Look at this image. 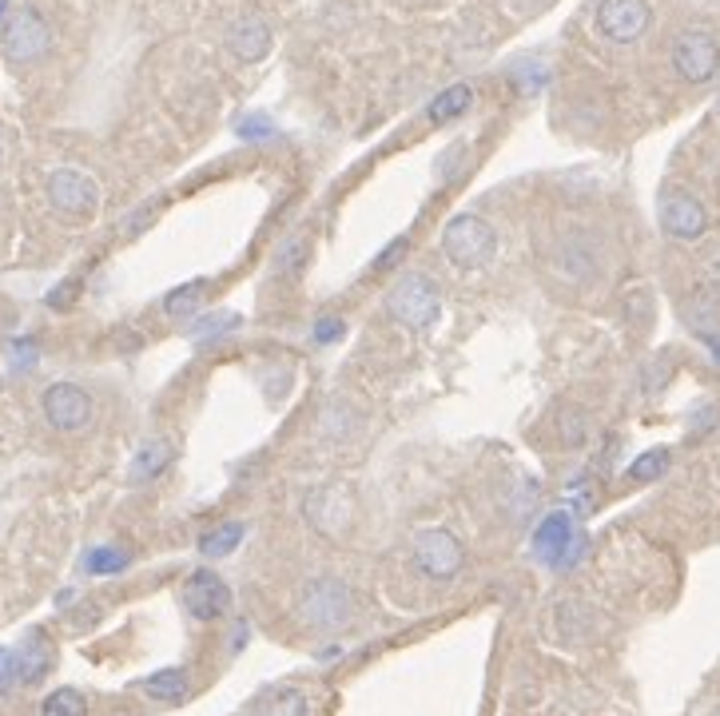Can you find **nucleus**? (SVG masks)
<instances>
[{
	"label": "nucleus",
	"mask_w": 720,
	"mask_h": 716,
	"mask_svg": "<svg viewBox=\"0 0 720 716\" xmlns=\"http://www.w3.org/2000/svg\"><path fill=\"white\" fill-rule=\"evenodd\" d=\"M585 621H590V609H585L582 601H562V609H557V625H562L565 637L585 632Z\"/></svg>",
	"instance_id": "obj_30"
},
{
	"label": "nucleus",
	"mask_w": 720,
	"mask_h": 716,
	"mask_svg": "<svg viewBox=\"0 0 720 716\" xmlns=\"http://www.w3.org/2000/svg\"><path fill=\"white\" fill-rule=\"evenodd\" d=\"M184 609L195 621H215V617H223L232 609V589L212 569H195L184 581Z\"/></svg>",
	"instance_id": "obj_13"
},
{
	"label": "nucleus",
	"mask_w": 720,
	"mask_h": 716,
	"mask_svg": "<svg viewBox=\"0 0 720 716\" xmlns=\"http://www.w3.org/2000/svg\"><path fill=\"white\" fill-rule=\"evenodd\" d=\"M52 645H48V637L40 629H32L25 637V645L17 649V677L20 685H40V680L48 677V669H52Z\"/></svg>",
	"instance_id": "obj_16"
},
{
	"label": "nucleus",
	"mask_w": 720,
	"mask_h": 716,
	"mask_svg": "<svg viewBox=\"0 0 720 716\" xmlns=\"http://www.w3.org/2000/svg\"><path fill=\"white\" fill-rule=\"evenodd\" d=\"M669 462H673V454H669L665 447L645 450V454H641L638 462L629 465V478H633V482H656V478H661V474L669 470Z\"/></svg>",
	"instance_id": "obj_26"
},
{
	"label": "nucleus",
	"mask_w": 720,
	"mask_h": 716,
	"mask_svg": "<svg viewBox=\"0 0 720 716\" xmlns=\"http://www.w3.org/2000/svg\"><path fill=\"white\" fill-rule=\"evenodd\" d=\"M240 541H243V526L240 521H227V526H220V530H212V533L200 538V553H207V558H223V553H232Z\"/></svg>",
	"instance_id": "obj_24"
},
{
	"label": "nucleus",
	"mask_w": 720,
	"mask_h": 716,
	"mask_svg": "<svg viewBox=\"0 0 720 716\" xmlns=\"http://www.w3.org/2000/svg\"><path fill=\"white\" fill-rule=\"evenodd\" d=\"M45 419L60 434H76L93 422V399L76 382H52L45 391Z\"/></svg>",
	"instance_id": "obj_11"
},
{
	"label": "nucleus",
	"mask_w": 720,
	"mask_h": 716,
	"mask_svg": "<svg viewBox=\"0 0 720 716\" xmlns=\"http://www.w3.org/2000/svg\"><path fill=\"white\" fill-rule=\"evenodd\" d=\"M303 259H307V239H291L279 247L275 255V267H271V275L275 279H291V275H299L303 271Z\"/></svg>",
	"instance_id": "obj_27"
},
{
	"label": "nucleus",
	"mask_w": 720,
	"mask_h": 716,
	"mask_svg": "<svg viewBox=\"0 0 720 716\" xmlns=\"http://www.w3.org/2000/svg\"><path fill=\"white\" fill-rule=\"evenodd\" d=\"M299 617L311 629H323V632L351 625L354 597L347 589V581H339V577H314V581H307L303 594H299Z\"/></svg>",
	"instance_id": "obj_2"
},
{
	"label": "nucleus",
	"mask_w": 720,
	"mask_h": 716,
	"mask_svg": "<svg viewBox=\"0 0 720 716\" xmlns=\"http://www.w3.org/2000/svg\"><path fill=\"white\" fill-rule=\"evenodd\" d=\"M251 716H311V697L303 688H271Z\"/></svg>",
	"instance_id": "obj_19"
},
{
	"label": "nucleus",
	"mask_w": 720,
	"mask_h": 716,
	"mask_svg": "<svg viewBox=\"0 0 720 716\" xmlns=\"http://www.w3.org/2000/svg\"><path fill=\"white\" fill-rule=\"evenodd\" d=\"M227 48H232V57L243 60V65H259V60L271 52V29L267 20L259 17H240L227 29Z\"/></svg>",
	"instance_id": "obj_15"
},
{
	"label": "nucleus",
	"mask_w": 720,
	"mask_h": 716,
	"mask_svg": "<svg viewBox=\"0 0 720 716\" xmlns=\"http://www.w3.org/2000/svg\"><path fill=\"white\" fill-rule=\"evenodd\" d=\"M549 267H554L557 275H562V279H570V283L593 279V275H597V267H601L597 239L573 227V232L562 235V243L554 247V263H549Z\"/></svg>",
	"instance_id": "obj_14"
},
{
	"label": "nucleus",
	"mask_w": 720,
	"mask_h": 716,
	"mask_svg": "<svg viewBox=\"0 0 720 716\" xmlns=\"http://www.w3.org/2000/svg\"><path fill=\"white\" fill-rule=\"evenodd\" d=\"M0 52L12 68H28L45 60L52 52V24L45 20V12L32 9V4L12 9L4 29H0Z\"/></svg>",
	"instance_id": "obj_1"
},
{
	"label": "nucleus",
	"mask_w": 720,
	"mask_h": 716,
	"mask_svg": "<svg viewBox=\"0 0 720 716\" xmlns=\"http://www.w3.org/2000/svg\"><path fill=\"white\" fill-rule=\"evenodd\" d=\"M415 561L426 577L435 581H450L463 569V541L450 530H422L415 538Z\"/></svg>",
	"instance_id": "obj_12"
},
{
	"label": "nucleus",
	"mask_w": 720,
	"mask_h": 716,
	"mask_svg": "<svg viewBox=\"0 0 720 716\" xmlns=\"http://www.w3.org/2000/svg\"><path fill=\"white\" fill-rule=\"evenodd\" d=\"M235 131H240L243 140H267L275 128H271V120H263V116H247V120L235 124Z\"/></svg>",
	"instance_id": "obj_33"
},
{
	"label": "nucleus",
	"mask_w": 720,
	"mask_h": 716,
	"mask_svg": "<svg viewBox=\"0 0 720 716\" xmlns=\"http://www.w3.org/2000/svg\"><path fill=\"white\" fill-rule=\"evenodd\" d=\"M474 104V88L470 85H450L446 92H438L435 100L426 104V120L430 124H450L458 120V116L470 112Z\"/></svg>",
	"instance_id": "obj_18"
},
{
	"label": "nucleus",
	"mask_w": 720,
	"mask_h": 716,
	"mask_svg": "<svg viewBox=\"0 0 720 716\" xmlns=\"http://www.w3.org/2000/svg\"><path fill=\"white\" fill-rule=\"evenodd\" d=\"M12 354H17V366H32L37 343H32V339H20V343H12Z\"/></svg>",
	"instance_id": "obj_36"
},
{
	"label": "nucleus",
	"mask_w": 720,
	"mask_h": 716,
	"mask_svg": "<svg viewBox=\"0 0 720 716\" xmlns=\"http://www.w3.org/2000/svg\"><path fill=\"white\" fill-rule=\"evenodd\" d=\"M144 693H148L152 700H164V705H179V700H187V693H192V673L187 669H159L152 673L148 680H144Z\"/></svg>",
	"instance_id": "obj_17"
},
{
	"label": "nucleus",
	"mask_w": 720,
	"mask_h": 716,
	"mask_svg": "<svg viewBox=\"0 0 720 716\" xmlns=\"http://www.w3.org/2000/svg\"><path fill=\"white\" fill-rule=\"evenodd\" d=\"M717 419H720V406H712V402H704V406L693 410V426H689V434H712L717 430Z\"/></svg>",
	"instance_id": "obj_31"
},
{
	"label": "nucleus",
	"mask_w": 720,
	"mask_h": 716,
	"mask_svg": "<svg viewBox=\"0 0 720 716\" xmlns=\"http://www.w3.org/2000/svg\"><path fill=\"white\" fill-rule=\"evenodd\" d=\"M653 24L649 0H601L597 4V32L613 45H633Z\"/></svg>",
	"instance_id": "obj_10"
},
{
	"label": "nucleus",
	"mask_w": 720,
	"mask_h": 716,
	"mask_svg": "<svg viewBox=\"0 0 720 716\" xmlns=\"http://www.w3.org/2000/svg\"><path fill=\"white\" fill-rule=\"evenodd\" d=\"M669 57H673V72L681 76L684 85H709L712 76L720 72V45L704 29L677 32Z\"/></svg>",
	"instance_id": "obj_6"
},
{
	"label": "nucleus",
	"mask_w": 720,
	"mask_h": 716,
	"mask_svg": "<svg viewBox=\"0 0 720 716\" xmlns=\"http://www.w3.org/2000/svg\"><path fill=\"white\" fill-rule=\"evenodd\" d=\"M701 339H704V346L712 351V359L720 363V335H701Z\"/></svg>",
	"instance_id": "obj_38"
},
{
	"label": "nucleus",
	"mask_w": 720,
	"mask_h": 716,
	"mask_svg": "<svg viewBox=\"0 0 720 716\" xmlns=\"http://www.w3.org/2000/svg\"><path fill=\"white\" fill-rule=\"evenodd\" d=\"M48 204L68 219H88L100 207V187L93 176H84L76 168H56L48 176Z\"/></svg>",
	"instance_id": "obj_8"
},
{
	"label": "nucleus",
	"mask_w": 720,
	"mask_h": 716,
	"mask_svg": "<svg viewBox=\"0 0 720 716\" xmlns=\"http://www.w3.org/2000/svg\"><path fill=\"white\" fill-rule=\"evenodd\" d=\"M72 291H76V283H60V287L48 295V307H68V303H72Z\"/></svg>",
	"instance_id": "obj_37"
},
{
	"label": "nucleus",
	"mask_w": 720,
	"mask_h": 716,
	"mask_svg": "<svg viewBox=\"0 0 720 716\" xmlns=\"http://www.w3.org/2000/svg\"><path fill=\"white\" fill-rule=\"evenodd\" d=\"M40 716H88V700L76 688H56L52 697H45V705H40Z\"/></svg>",
	"instance_id": "obj_25"
},
{
	"label": "nucleus",
	"mask_w": 720,
	"mask_h": 716,
	"mask_svg": "<svg viewBox=\"0 0 720 716\" xmlns=\"http://www.w3.org/2000/svg\"><path fill=\"white\" fill-rule=\"evenodd\" d=\"M12 685H20V677H17V649H4V645H0V693H9Z\"/></svg>",
	"instance_id": "obj_32"
},
{
	"label": "nucleus",
	"mask_w": 720,
	"mask_h": 716,
	"mask_svg": "<svg viewBox=\"0 0 720 716\" xmlns=\"http://www.w3.org/2000/svg\"><path fill=\"white\" fill-rule=\"evenodd\" d=\"M557 434H562L565 447H582L590 438V414L585 410H565L562 422H557Z\"/></svg>",
	"instance_id": "obj_28"
},
{
	"label": "nucleus",
	"mask_w": 720,
	"mask_h": 716,
	"mask_svg": "<svg viewBox=\"0 0 720 716\" xmlns=\"http://www.w3.org/2000/svg\"><path fill=\"white\" fill-rule=\"evenodd\" d=\"M442 252L454 267L478 271L498 252V232L481 215H454L442 232Z\"/></svg>",
	"instance_id": "obj_3"
},
{
	"label": "nucleus",
	"mask_w": 720,
	"mask_h": 716,
	"mask_svg": "<svg viewBox=\"0 0 720 716\" xmlns=\"http://www.w3.org/2000/svg\"><path fill=\"white\" fill-rule=\"evenodd\" d=\"M204 295H207V279H192L164 298V311L172 318H192L200 311V303H204Z\"/></svg>",
	"instance_id": "obj_22"
},
{
	"label": "nucleus",
	"mask_w": 720,
	"mask_h": 716,
	"mask_svg": "<svg viewBox=\"0 0 720 716\" xmlns=\"http://www.w3.org/2000/svg\"><path fill=\"white\" fill-rule=\"evenodd\" d=\"M585 553V538L577 533V521L570 510L545 513L534 530V558L549 569H573Z\"/></svg>",
	"instance_id": "obj_5"
},
{
	"label": "nucleus",
	"mask_w": 720,
	"mask_h": 716,
	"mask_svg": "<svg viewBox=\"0 0 720 716\" xmlns=\"http://www.w3.org/2000/svg\"><path fill=\"white\" fill-rule=\"evenodd\" d=\"M319 422H323V434L331 438V442H342V438H351L354 430H359V410H354L351 402L331 399Z\"/></svg>",
	"instance_id": "obj_20"
},
{
	"label": "nucleus",
	"mask_w": 720,
	"mask_h": 716,
	"mask_svg": "<svg viewBox=\"0 0 720 716\" xmlns=\"http://www.w3.org/2000/svg\"><path fill=\"white\" fill-rule=\"evenodd\" d=\"M128 549L120 546H96L88 549V558H84V569L88 573H124L128 569Z\"/></svg>",
	"instance_id": "obj_23"
},
{
	"label": "nucleus",
	"mask_w": 720,
	"mask_h": 716,
	"mask_svg": "<svg viewBox=\"0 0 720 716\" xmlns=\"http://www.w3.org/2000/svg\"><path fill=\"white\" fill-rule=\"evenodd\" d=\"M402 255H407V239H398V243H390L387 252L379 255V259H374V267H395L398 259H402Z\"/></svg>",
	"instance_id": "obj_35"
},
{
	"label": "nucleus",
	"mask_w": 720,
	"mask_h": 716,
	"mask_svg": "<svg viewBox=\"0 0 720 716\" xmlns=\"http://www.w3.org/2000/svg\"><path fill=\"white\" fill-rule=\"evenodd\" d=\"M390 315L398 323L415 326V331H426V326H435L438 315H442V291L430 275H402V279L390 287Z\"/></svg>",
	"instance_id": "obj_4"
},
{
	"label": "nucleus",
	"mask_w": 720,
	"mask_h": 716,
	"mask_svg": "<svg viewBox=\"0 0 720 716\" xmlns=\"http://www.w3.org/2000/svg\"><path fill=\"white\" fill-rule=\"evenodd\" d=\"M303 510H307V521H311L323 538H342L354 521V498L347 485H314V490L307 493Z\"/></svg>",
	"instance_id": "obj_7"
},
{
	"label": "nucleus",
	"mask_w": 720,
	"mask_h": 716,
	"mask_svg": "<svg viewBox=\"0 0 720 716\" xmlns=\"http://www.w3.org/2000/svg\"><path fill=\"white\" fill-rule=\"evenodd\" d=\"M172 462V442H148V447L136 450V462H132V482H152V478Z\"/></svg>",
	"instance_id": "obj_21"
},
{
	"label": "nucleus",
	"mask_w": 720,
	"mask_h": 716,
	"mask_svg": "<svg viewBox=\"0 0 720 716\" xmlns=\"http://www.w3.org/2000/svg\"><path fill=\"white\" fill-rule=\"evenodd\" d=\"M235 326H240V315H232V311H220V315H207L204 323H200V331H195V343H215V339L232 335Z\"/></svg>",
	"instance_id": "obj_29"
},
{
	"label": "nucleus",
	"mask_w": 720,
	"mask_h": 716,
	"mask_svg": "<svg viewBox=\"0 0 720 716\" xmlns=\"http://www.w3.org/2000/svg\"><path fill=\"white\" fill-rule=\"evenodd\" d=\"M0 9H4V0H0Z\"/></svg>",
	"instance_id": "obj_40"
},
{
	"label": "nucleus",
	"mask_w": 720,
	"mask_h": 716,
	"mask_svg": "<svg viewBox=\"0 0 720 716\" xmlns=\"http://www.w3.org/2000/svg\"><path fill=\"white\" fill-rule=\"evenodd\" d=\"M656 219H661L669 239H681V243H697L709 232V212H704V204L693 192H681V187H673V192L661 196Z\"/></svg>",
	"instance_id": "obj_9"
},
{
	"label": "nucleus",
	"mask_w": 720,
	"mask_h": 716,
	"mask_svg": "<svg viewBox=\"0 0 720 716\" xmlns=\"http://www.w3.org/2000/svg\"><path fill=\"white\" fill-rule=\"evenodd\" d=\"M712 716H720V708H717V713H712Z\"/></svg>",
	"instance_id": "obj_39"
},
{
	"label": "nucleus",
	"mask_w": 720,
	"mask_h": 716,
	"mask_svg": "<svg viewBox=\"0 0 720 716\" xmlns=\"http://www.w3.org/2000/svg\"><path fill=\"white\" fill-rule=\"evenodd\" d=\"M342 335H347V323H342V318H319V323H314V339H319V343H339Z\"/></svg>",
	"instance_id": "obj_34"
}]
</instances>
